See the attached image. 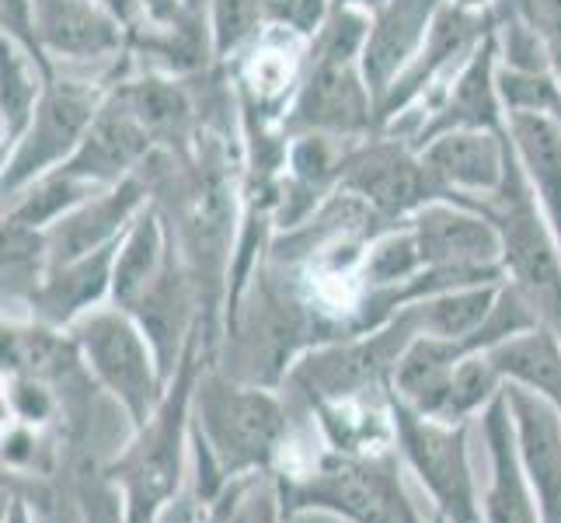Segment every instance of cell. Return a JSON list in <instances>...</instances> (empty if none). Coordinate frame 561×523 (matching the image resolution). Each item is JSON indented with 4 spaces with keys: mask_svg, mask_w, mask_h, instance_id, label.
I'll return each instance as SVG.
<instances>
[{
    "mask_svg": "<svg viewBox=\"0 0 561 523\" xmlns=\"http://www.w3.org/2000/svg\"><path fill=\"white\" fill-rule=\"evenodd\" d=\"M289 440V409L279 387L227 377L206 363L192 395V457L203 507L238 478L276 471Z\"/></svg>",
    "mask_w": 561,
    "mask_h": 523,
    "instance_id": "6da1fadb",
    "label": "cell"
},
{
    "mask_svg": "<svg viewBox=\"0 0 561 523\" xmlns=\"http://www.w3.org/2000/svg\"><path fill=\"white\" fill-rule=\"evenodd\" d=\"M206 356L203 336L171 377L168 395L144 425L133 430L126 451L108 464V478L123 492V523H158L164 510L179 499L185 481V454L192 451V395Z\"/></svg>",
    "mask_w": 561,
    "mask_h": 523,
    "instance_id": "7a4b0ae2",
    "label": "cell"
},
{
    "mask_svg": "<svg viewBox=\"0 0 561 523\" xmlns=\"http://www.w3.org/2000/svg\"><path fill=\"white\" fill-rule=\"evenodd\" d=\"M394 451L342 454L328 447L311 468L276 471L283 516L294 520L314 510L345 523H425L401 486Z\"/></svg>",
    "mask_w": 561,
    "mask_h": 523,
    "instance_id": "3957f363",
    "label": "cell"
},
{
    "mask_svg": "<svg viewBox=\"0 0 561 523\" xmlns=\"http://www.w3.org/2000/svg\"><path fill=\"white\" fill-rule=\"evenodd\" d=\"M415 336H422V328L412 307H404L401 315H394L380 328H370V332H353L321 342L294 363V371L283 380V391L300 398L307 409L345 398L387 395L398 360Z\"/></svg>",
    "mask_w": 561,
    "mask_h": 523,
    "instance_id": "277c9868",
    "label": "cell"
},
{
    "mask_svg": "<svg viewBox=\"0 0 561 523\" xmlns=\"http://www.w3.org/2000/svg\"><path fill=\"white\" fill-rule=\"evenodd\" d=\"M478 209H485L499 224L502 276L530 304L537 321L561 339V248L527 185V174L519 168L516 150L506 171V182H502L495 196L478 203Z\"/></svg>",
    "mask_w": 561,
    "mask_h": 523,
    "instance_id": "5b68a950",
    "label": "cell"
},
{
    "mask_svg": "<svg viewBox=\"0 0 561 523\" xmlns=\"http://www.w3.org/2000/svg\"><path fill=\"white\" fill-rule=\"evenodd\" d=\"M126 73H88L56 70L43 102H38L28 129L0 158V196H14L18 189L35 182L38 174L67 164L99 115L115 81Z\"/></svg>",
    "mask_w": 561,
    "mask_h": 523,
    "instance_id": "8992f818",
    "label": "cell"
},
{
    "mask_svg": "<svg viewBox=\"0 0 561 523\" xmlns=\"http://www.w3.org/2000/svg\"><path fill=\"white\" fill-rule=\"evenodd\" d=\"M67 332L73 336L88 377L119 405L133 430L144 425L168 395V377L161 360L140 321L119 304H102L88 311L81 321H73Z\"/></svg>",
    "mask_w": 561,
    "mask_h": 523,
    "instance_id": "52a82bcc",
    "label": "cell"
},
{
    "mask_svg": "<svg viewBox=\"0 0 561 523\" xmlns=\"http://www.w3.org/2000/svg\"><path fill=\"white\" fill-rule=\"evenodd\" d=\"M283 129L286 137L321 133L345 144L374 137L377 99L363 73V60L307 46L297 91L283 112Z\"/></svg>",
    "mask_w": 561,
    "mask_h": 523,
    "instance_id": "ba28073f",
    "label": "cell"
},
{
    "mask_svg": "<svg viewBox=\"0 0 561 523\" xmlns=\"http://www.w3.org/2000/svg\"><path fill=\"white\" fill-rule=\"evenodd\" d=\"M394 447L433 496L436 513L447 523H481V499L471 475L468 430L471 422H439L415 412L391 395Z\"/></svg>",
    "mask_w": 561,
    "mask_h": 523,
    "instance_id": "9c48e42d",
    "label": "cell"
},
{
    "mask_svg": "<svg viewBox=\"0 0 561 523\" xmlns=\"http://www.w3.org/2000/svg\"><path fill=\"white\" fill-rule=\"evenodd\" d=\"M335 189L366 203L383 224H409L422 206L447 200L433 182L422 154L391 133H374V137L350 144Z\"/></svg>",
    "mask_w": 561,
    "mask_h": 523,
    "instance_id": "30bf717a",
    "label": "cell"
},
{
    "mask_svg": "<svg viewBox=\"0 0 561 523\" xmlns=\"http://www.w3.org/2000/svg\"><path fill=\"white\" fill-rule=\"evenodd\" d=\"M35 38L53 70L126 73L133 29L105 0H35Z\"/></svg>",
    "mask_w": 561,
    "mask_h": 523,
    "instance_id": "8fae6325",
    "label": "cell"
},
{
    "mask_svg": "<svg viewBox=\"0 0 561 523\" xmlns=\"http://www.w3.org/2000/svg\"><path fill=\"white\" fill-rule=\"evenodd\" d=\"M492 29L495 22L489 11H471V8H460L457 0H447L443 11L436 14L430 35H425L422 49L415 53V60L380 94L377 133L383 126H391L398 115L425 102L430 94H436L443 84H450L454 73L468 64L474 49L492 35Z\"/></svg>",
    "mask_w": 561,
    "mask_h": 523,
    "instance_id": "7c38bea8",
    "label": "cell"
},
{
    "mask_svg": "<svg viewBox=\"0 0 561 523\" xmlns=\"http://www.w3.org/2000/svg\"><path fill=\"white\" fill-rule=\"evenodd\" d=\"M419 154L443 196L478 206L506 182L513 144L506 129H447L425 140Z\"/></svg>",
    "mask_w": 561,
    "mask_h": 523,
    "instance_id": "4fadbf2b",
    "label": "cell"
},
{
    "mask_svg": "<svg viewBox=\"0 0 561 523\" xmlns=\"http://www.w3.org/2000/svg\"><path fill=\"white\" fill-rule=\"evenodd\" d=\"M425 269H502V235L485 209L436 200L409 220Z\"/></svg>",
    "mask_w": 561,
    "mask_h": 523,
    "instance_id": "5bb4252c",
    "label": "cell"
},
{
    "mask_svg": "<svg viewBox=\"0 0 561 523\" xmlns=\"http://www.w3.org/2000/svg\"><path fill=\"white\" fill-rule=\"evenodd\" d=\"M150 206V189L140 174L108 185L102 192H94L91 200H84L77 209H70L67 217L56 220L46 230L49 245V265L73 262L94 255V251L119 245L123 235L133 227V220Z\"/></svg>",
    "mask_w": 561,
    "mask_h": 523,
    "instance_id": "9a60e30c",
    "label": "cell"
},
{
    "mask_svg": "<svg viewBox=\"0 0 561 523\" xmlns=\"http://www.w3.org/2000/svg\"><path fill=\"white\" fill-rule=\"evenodd\" d=\"M153 150H158V140L150 137V129L133 115V109L123 102V94L112 84L108 99L102 102L88 137L67 161V168L88 179L91 185L108 189L140 174Z\"/></svg>",
    "mask_w": 561,
    "mask_h": 523,
    "instance_id": "2e32d148",
    "label": "cell"
},
{
    "mask_svg": "<svg viewBox=\"0 0 561 523\" xmlns=\"http://www.w3.org/2000/svg\"><path fill=\"white\" fill-rule=\"evenodd\" d=\"M478 422L492 468L489 489L481 496V523H540L537 496L530 489L524 457H519V440H516V422H513L506 387L478 416Z\"/></svg>",
    "mask_w": 561,
    "mask_h": 523,
    "instance_id": "e0dca14e",
    "label": "cell"
},
{
    "mask_svg": "<svg viewBox=\"0 0 561 523\" xmlns=\"http://www.w3.org/2000/svg\"><path fill=\"white\" fill-rule=\"evenodd\" d=\"M506 398L540 523H561V412L519 384H506Z\"/></svg>",
    "mask_w": 561,
    "mask_h": 523,
    "instance_id": "ac0fdd59",
    "label": "cell"
},
{
    "mask_svg": "<svg viewBox=\"0 0 561 523\" xmlns=\"http://www.w3.org/2000/svg\"><path fill=\"white\" fill-rule=\"evenodd\" d=\"M443 4L447 0H387L374 14L370 38H366L363 49V73L377 102L398 81L401 70L415 60Z\"/></svg>",
    "mask_w": 561,
    "mask_h": 523,
    "instance_id": "d6986e66",
    "label": "cell"
},
{
    "mask_svg": "<svg viewBox=\"0 0 561 523\" xmlns=\"http://www.w3.org/2000/svg\"><path fill=\"white\" fill-rule=\"evenodd\" d=\"M115 248H102L94 255L49 265L46 280L35 286L25 311L32 321H43L49 328H67L81 321L88 311L112 300V269H115Z\"/></svg>",
    "mask_w": 561,
    "mask_h": 523,
    "instance_id": "ffe728a7",
    "label": "cell"
},
{
    "mask_svg": "<svg viewBox=\"0 0 561 523\" xmlns=\"http://www.w3.org/2000/svg\"><path fill=\"white\" fill-rule=\"evenodd\" d=\"M468 353H471L468 342L415 336L412 345L404 349V356L398 360L391 395L401 398L404 405H412L415 412L439 419L443 409H447L457 363Z\"/></svg>",
    "mask_w": 561,
    "mask_h": 523,
    "instance_id": "44dd1931",
    "label": "cell"
},
{
    "mask_svg": "<svg viewBox=\"0 0 561 523\" xmlns=\"http://www.w3.org/2000/svg\"><path fill=\"white\" fill-rule=\"evenodd\" d=\"M519 168L561 248V126L551 115H516L506 123Z\"/></svg>",
    "mask_w": 561,
    "mask_h": 523,
    "instance_id": "7402d4cb",
    "label": "cell"
},
{
    "mask_svg": "<svg viewBox=\"0 0 561 523\" xmlns=\"http://www.w3.org/2000/svg\"><path fill=\"white\" fill-rule=\"evenodd\" d=\"M171 230L161 217L158 206H147L133 227L123 235L119 248H115V269H112V304L129 307L144 289L158 280L164 262L171 259Z\"/></svg>",
    "mask_w": 561,
    "mask_h": 523,
    "instance_id": "603a6c76",
    "label": "cell"
},
{
    "mask_svg": "<svg viewBox=\"0 0 561 523\" xmlns=\"http://www.w3.org/2000/svg\"><path fill=\"white\" fill-rule=\"evenodd\" d=\"M489 356L502 380L548 398L561 412V339L551 328L537 325L524 336H513L510 342L489 349Z\"/></svg>",
    "mask_w": 561,
    "mask_h": 523,
    "instance_id": "cb8c5ba5",
    "label": "cell"
},
{
    "mask_svg": "<svg viewBox=\"0 0 561 523\" xmlns=\"http://www.w3.org/2000/svg\"><path fill=\"white\" fill-rule=\"evenodd\" d=\"M53 70L11 38L0 43V144L14 147L53 81Z\"/></svg>",
    "mask_w": 561,
    "mask_h": 523,
    "instance_id": "d4e9b609",
    "label": "cell"
},
{
    "mask_svg": "<svg viewBox=\"0 0 561 523\" xmlns=\"http://www.w3.org/2000/svg\"><path fill=\"white\" fill-rule=\"evenodd\" d=\"M499 286H502V280L499 283H468V286L443 289V294H433V297L412 304V315L422 328V336L468 342V349H471L474 332L492 315Z\"/></svg>",
    "mask_w": 561,
    "mask_h": 523,
    "instance_id": "484cf974",
    "label": "cell"
},
{
    "mask_svg": "<svg viewBox=\"0 0 561 523\" xmlns=\"http://www.w3.org/2000/svg\"><path fill=\"white\" fill-rule=\"evenodd\" d=\"M94 192H102L99 185H91L81 174H73L67 164L53 168L46 174H38L35 182L25 189H18L14 196L4 200V220L25 224L35 230H49L60 217H67L70 209H77L84 200H91Z\"/></svg>",
    "mask_w": 561,
    "mask_h": 523,
    "instance_id": "4316f807",
    "label": "cell"
},
{
    "mask_svg": "<svg viewBox=\"0 0 561 523\" xmlns=\"http://www.w3.org/2000/svg\"><path fill=\"white\" fill-rule=\"evenodd\" d=\"M0 273H4V311L8 307H25L35 286L49 273L46 230L4 220V230H0Z\"/></svg>",
    "mask_w": 561,
    "mask_h": 523,
    "instance_id": "83f0119b",
    "label": "cell"
},
{
    "mask_svg": "<svg viewBox=\"0 0 561 523\" xmlns=\"http://www.w3.org/2000/svg\"><path fill=\"white\" fill-rule=\"evenodd\" d=\"M213 56L230 64L248 46H255L265 32V0H206Z\"/></svg>",
    "mask_w": 561,
    "mask_h": 523,
    "instance_id": "f1b7e54d",
    "label": "cell"
},
{
    "mask_svg": "<svg viewBox=\"0 0 561 523\" xmlns=\"http://www.w3.org/2000/svg\"><path fill=\"white\" fill-rule=\"evenodd\" d=\"M502 374L495 371V363L489 353H468L454 371L450 398L443 409L439 422H478V416L502 395Z\"/></svg>",
    "mask_w": 561,
    "mask_h": 523,
    "instance_id": "f546056e",
    "label": "cell"
},
{
    "mask_svg": "<svg viewBox=\"0 0 561 523\" xmlns=\"http://www.w3.org/2000/svg\"><path fill=\"white\" fill-rule=\"evenodd\" d=\"M499 99L506 120L516 115H554L561 99V77L554 70H510L499 67Z\"/></svg>",
    "mask_w": 561,
    "mask_h": 523,
    "instance_id": "4dcf8cb0",
    "label": "cell"
},
{
    "mask_svg": "<svg viewBox=\"0 0 561 523\" xmlns=\"http://www.w3.org/2000/svg\"><path fill=\"white\" fill-rule=\"evenodd\" d=\"M492 35H495L499 67H510V70H554L548 43L519 14H513V11L499 14Z\"/></svg>",
    "mask_w": 561,
    "mask_h": 523,
    "instance_id": "1f68e13d",
    "label": "cell"
},
{
    "mask_svg": "<svg viewBox=\"0 0 561 523\" xmlns=\"http://www.w3.org/2000/svg\"><path fill=\"white\" fill-rule=\"evenodd\" d=\"M335 0H265V29L283 32L297 43H314L332 18Z\"/></svg>",
    "mask_w": 561,
    "mask_h": 523,
    "instance_id": "d6a6232c",
    "label": "cell"
},
{
    "mask_svg": "<svg viewBox=\"0 0 561 523\" xmlns=\"http://www.w3.org/2000/svg\"><path fill=\"white\" fill-rule=\"evenodd\" d=\"M4 398L11 405L14 422L38 425L56 412L53 384L32 374H4Z\"/></svg>",
    "mask_w": 561,
    "mask_h": 523,
    "instance_id": "836d02e7",
    "label": "cell"
},
{
    "mask_svg": "<svg viewBox=\"0 0 561 523\" xmlns=\"http://www.w3.org/2000/svg\"><path fill=\"white\" fill-rule=\"evenodd\" d=\"M519 14L524 22H530L540 38L551 49L554 73L561 77V0H495L492 4V22L499 14Z\"/></svg>",
    "mask_w": 561,
    "mask_h": 523,
    "instance_id": "e575fe53",
    "label": "cell"
},
{
    "mask_svg": "<svg viewBox=\"0 0 561 523\" xmlns=\"http://www.w3.org/2000/svg\"><path fill=\"white\" fill-rule=\"evenodd\" d=\"M230 523H286L283 502L273 471L268 475H251L238 496V507L230 513Z\"/></svg>",
    "mask_w": 561,
    "mask_h": 523,
    "instance_id": "d590c367",
    "label": "cell"
},
{
    "mask_svg": "<svg viewBox=\"0 0 561 523\" xmlns=\"http://www.w3.org/2000/svg\"><path fill=\"white\" fill-rule=\"evenodd\" d=\"M0 29H4V38H11V43L28 49L38 64L53 70V64L43 56V49H38V38H35V0H0Z\"/></svg>",
    "mask_w": 561,
    "mask_h": 523,
    "instance_id": "8d00e7d4",
    "label": "cell"
},
{
    "mask_svg": "<svg viewBox=\"0 0 561 523\" xmlns=\"http://www.w3.org/2000/svg\"><path fill=\"white\" fill-rule=\"evenodd\" d=\"M32 447H35V430L25 422H14L11 430L4 433V464H11V468H22V464L32 457Z\"/></svg>",
    "mask_w": 561,
    "mask_h": 523,
    "instance_id": "74e56055",
    "label": "cell"
},
{
    "mask_svg": "<svg viewBox=\"0 0 561 523\" xmlns=\"http://www.w3.org/2000/svg\"><path fill=\"white\" fill-rule=\"evenodd\" d=\"M244 481H248V478L230 481V486L224 489V496H220V499L206 502L196 523H230V513H234V507H238V496H241V489H244Z\"/></svg>",
    "mask_w": 561,
    "mask_h": 523,
    "instance_id": "f35d334b",
    "label": "cell"
},
{
    "mask_svg": "<svg viewBox=\"0 0 561 523\" xmlns=\"http://www.w3.org/2000/svg\"><path fill=\"white\" fill-rule=\"evenodd\" d=\"M4 523H32V516H28V510H25V502H22V499H11V510H8Z\"/></svg>",
    "mask_w": 561,
    "mask_h": 523,
    "instance_id": "ab89813d",
    "label": "cell"
},
{
    "mask_svg": "<svg viewBox=\"0 0 561 523\" xmlns=\"http://www.w3.org/2000/svg\"><path fill=\"white\" fill-rule=\"evenodd\" d=\"M551 120H554V123L561 126V99H558V109H554V115H551Z\"/></svg>",
    "mask_w": 561,
    "mask_h": 523,
    "instance_id": "60d3db41",
    "label": "cell"
},
{
    "mask_svg": "<svg viewBox=\"0 0 561 523\" xmlns=\"http://www.w3.org/2000/svg\"><path fill=\"white\" fill-rule=\"evenodd\" d=\"M433 523H447V520H443V516H439V513H436V516H433Z\"/></svg>",
    "mask_w": 561,
    "mask_h": 523,
    "instance_id": "b9f144b4",
    "label": "cell"
}]
</instances>
